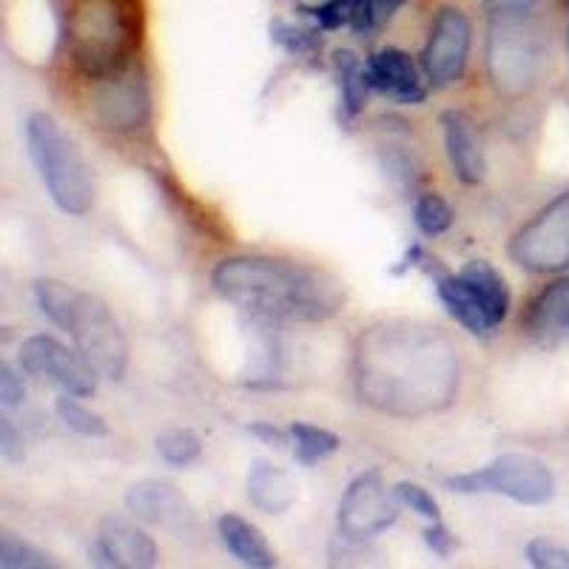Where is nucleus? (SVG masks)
Segmentation results:
<instances>
[{
	"label": "nucleus",
	"mask_w": 569,
	"mask_h": 569,
	"mask_svg": "<svg viewBox=\"0 0 569 569\" xmlns=\"http://www.w3.org/2000/svg\"><path fill=\"white\" fill-rule=\"evenodd\" d=\"M353 385L379 413H436L456 399L459 356L439 328L382 322L368 328L353 350Z\"/></svg>",
	"instance_id": "1"
},
{
	"label": "nucleus",
	"mask_w": 569,
	"mask_h": 569,
	"mask_svg": "<svg viewBox=\"0 0 569 569\" xmlns=\"http://www.w3.org/2000/svg\"><path fill=\"white\" fill-rule=\"evenodd\" d=\"M213 291L259 319L322 322L342 308L333 277L302 262L279 257H228L211 273Z\"/></svg>",
	"instance_id": "2"
},
{
	"label": "nucleus",
	"mask_w": 569,
	"mask_h": 569,
	"mask_svg": "<svg viewBox=\"0 0 569 569\" xmlns=\"http://www.w3.org/2000/svg\"><path fill=\"white\" fill-rule=\"evenodd\" d=\"M146 14L142 0H71L66 43L86 80L114 78L134 66Z\"/></svg>",
	"instance_id": "3"
},
{
	"label": "nucleus",
	"mask_w": 569,
	"mask_h": 569,
	"mask_svg": "<svg viewBox=\"0 0 569 569\" xmlns=\"http://www.w3.org/2000/svg\"><path fill=\"white\" fill-rule=\"evenodd\" d=\"M32 291L40 311L69 333L86 362L103 379L120 382L129 370V342L109 305L78 284L52 277L38 279Z\"/></svg>",
	"instance_id": "4"
},
{
	"label": "nucleus",
	"mask_w": 569,
	"mask_h": 569,
	"mask_svg": "<svg viewBox=\"0 0 569 569\" xmlns=\"http://www.w3.org/2000/svg\"><path fill=\"white\" fill-rule=\"evenodd\" d=\"M27 146L38 177L54 206L69 217H83L94 208L98 186L78 142L71 140L52 114L34 111L27 120Z\"/></svg>",
	"instance_id": "5"
},
{
	"label": "nucleus",
	"mask_w": 569,
	"mask_h": 569,
	"mask_svg": "<svg viewBox=\"0 0 569 569\" xmlns=\"http://www.w3.org/2000/svg\"><path fill=\"white\" fill-rule=\"evenodd\" d=\"M543 60H547V40L530 9L496 12L490 46H487V63L496 89L507 94L527 91L541 74Z\"/></svg>",
	"instance_id": "6"
},
{
	"label": "nucleus",
	"mask_w": 569,
	"mask_h": 569,
	"mask_svg": "<svg viewBox=\"0 0 569 569\" xmlns=\"http://www.w3.org/2000/svg\"><path fill=\"white\" fill-rule=\"evenodd\" d=\"M445 487L461 496L472 492H496L516 505L541 507L556 498V476L541 459L527 453H505L492 459L490 465L472 472H459L445 479Z\"/></svg>",
	"instance_id": "7"
},
{
	"label": "nucleus",
	"mask_w": 569,
	"mask_h": 569,
	"mask_svg": "<svg viewBox=\"0 0 569 569\" xmlns=\"http://www.w3.org/2000/svg\"><path fill=\"white\" fill-rule=\"evenodd\" d=\"M510 259L530 273L569 271V191L547 202L512 233Z\"/></svg>",
	"instance_id": "8"
},
{
	"label": "nucleus",
	"mask_w": 569,
	"mask_h": 569,
	"mask_svg": "<svg viewBox=\"0 0 569 569\" xmlns=\"http://www.w3.org/2000/svg\"><path fill=\"white\" fill-rule=\"evenodd\" d=\"M399 518V498L385 487L382 470L359 472L339 501V538L348 543H365L382 536Z\"/></svg>",
	"instance_id": "9"
},
{
	"label": "nucleus",
	"mask_w": 569,
	"mask_h": 569,
	"mask_svg": "<svg viewBox=\"0 0 569 569\" xmlns=\"http://www.w3.org/2000/svg\"><path fill=\"white\" fill-rule=\"evenodd\" d=\"M20 368L34 376L38 382L58 388L60 393L86 399L98 390V370L86 362L78 348H66L60 339L49 333H34L20 345Z\"/></svg>",
	"instance_id": "10"
},
{
	"label": "nucleus",
	"mask_w": 569,
	"mask_h": 569,
	"mask_svg": "<svg viewBox=\"0 0 569 569\" xmlns=\"http://www.w3.org/2000/svg\"><path fill=\"white\" fill-rule=\"evenodd\" d=\"M472 23L461 7H441L430 20L425 52H421V69L430 86L447 89L459 83L470 60Z\"/></svg>",
	"instance_id": "11"
},
{
	"label": "nucleus",
	"mask_w": 569,
	"mask_h": 569,
	"mask_svg": "<svg viewBox=\"0 0 569 569\" xmlns=\"http://www.w3.org/2000/svg\"><path fill=\"white\" fill-rule=\"evenodd\" d=\"M126 510L142 525L166 530L174 538H191L200 530V518L186 496L171 481L142 479L126 492Z\"/></svg>",
	"instance_id": "12"
},
{
	"label": "nucleus",
	"mask_w": 569,
	"mask_h": 569,
	"mask_svg": "<svg viewBox=\"0 0 569 569\" xmlns=\"http://www.w3.org/2000/svg\"><path fill=\"white\" fill-rule=\"evenodd\" d=\"M94 94H91V109L103 129L109 131H134L146 126L151 111L149 89L137 69L120 71L114 78L94 80Z\"/></svg>",
	"instance_id": "13"
},
{
	"label": "nucleus",
	"mask_w": 569,
	"mask_h": 569,
	"mask_svg": "<svg viewBox=\"0 0 569 569\" xmlns=\"http://www.w3.org/2000/svg\"><path fill=\"white\" fill-rule=\"evenodd\" d=\"M91 561L100 567L149 569L160 561V550L154 538L140 527L123 518H106L91 547Z\"/></svg>",
	"instance_id": "14"
},
{
	"label": "nucleus",
	"mask_w": 569,
	"mask_h": 569,
	"mask_svg": "<svg viewBox=\"0 0 569 569\" xmlns=\"http://www.w3.org/2000/svg\"><path fill=\"white\" fill-rule=\"evenodd\" d=\"M365 71H368L370 89L385 94L388 100L399 106H419L427 100V86L416 60L410 58L405 49H379L365 60Z\"/></svg>",
	"instance_id": "15"
},
{
	"label": "nucleus",
	"mask_w": 569,
	"mask_h": 569,
	"mask_svg": "<svg viewBox=\"0 0 569 569\" xmlns=\"http://www.w3.org/2000/svg\"><path fill=\"white\" fill-rule=\"evenodd\" d=\"M441 131H445V151L450 169L465 186H481L487 177V157L481 149L476 123L465 111H445L441 114Z\"/></svg>",
	"instance_id": "16"
},
{
	"label": "nucleus",
	"mask_w": 569,
	"mask_h": 569,
	"mask_svg": "<svg viewBox=\"0 0 569 569\" xmlns=\"http://www.w3.org/2000/svg\"><path fill=\"white\" fill-rule=\"evenodd\" d=\"M527 337L543 348H556V345L569 339V277L556 279L538 293L525 313Z\"/></svg>",
	"instance_id": "17"
},
{
	"label": "nucleus",
	"mask_w": 569,
	"mask_h": 569,
	"mask_svg": "<svg viewBox=\"0 0 569 569\" xmlns=\"http://www.w3.org/2000/svg\"><path fill=\"white\" fill-rule=\"evenodd\" d=\"M461 279L470 288V293L476 297L479 308L485 311L487 322L496 330L498 325H505L507 313H510V288H507V279L496 271V268L487 262V259H472L461 268Z\"/></svg>",
	"instance_id": "18"
},
{
	"label": "nucleus",
	"mask_w": 569,
	"mask_h": 569,
	"mask_svg": "<svg viewBox=\"0 0 569 569\" xmlns=\"http://www.w3.org/2000/svg\"><path fill=\"white\" fill-rule=\"evenodd\" d=\"M217 532H220V541L226 543V550L231 552L242 567L251 569H271L277 567V556L268 547L266 536L259 532V527H253L251 521H246L237 512H226L217 521Z\"/></svg>",
	"instance_id": "19"
},
{
	"label": "nucleus",
	"mask_w": 569,
	"mask_h": 569,
	"mask_svg": "<svg viewBox=\"0 0 569 569\" xmlns=\"http://www.w3.org/2000/svg\"><path fill=\"white\" fill-rule=\"evenodd\" d=\"M248 498L268 516H282L297 501V481L284 470L273 467L271 461L257 459L248 470Z\"/></svg>",
	"instance_id": "20"
},
{
	"label": "nucleus",
	"mask_w": 569,
	"mask_h": 569,
	"mask_svg": "<svg viewBox=\"0 0 569 569\" xmlns=\"http://www.w3.org/2000/svg\"><path fill=\"white\" fill-rule=\"evenodd\" d=\"M333 69H337L339 89H342V111L348 120H353L362 114L368 106V94L373 91L368 83V71H365L362 60L348 49L333 54Z\"/></svg>",
	"instance_id": "21"
},
{
	"label": "nucleus",
	"mask_w": 569,
	"mask_h": 569,
	"mask_svg": "<svg viewBox=\"0 0 569 569\" xmlns=\"http://www.w3.org/2000/svg\"><path fill=\"white\" fill-rule=\"evenodd\" d=\"M288 433H291V445H293V456L302 467H313L317 461L328 459L342 447V439L337 433H330L325 427L308 425V421H293L288 427Z\"/></svg>",
	"instance_id": "22"
},
{
	"label": "nucleus",
	"mask_w": 569,
	"mask_h": 569,
	"mask_svg": "<svg viewBox=\"0 0 569 569\" xmlns=\"http://www.w3.org/2000/svg\"><path fill=\"white\" fill-rule=\"evenodd\" d=\"M78 399L80 396H60V399L54 401V413H58V419L78 436H86V439H103V436H109V425H106L103 416L94 413L91 408H86L83 401Z\"/></svg>",
	"instance_id": "23"
},
{
	"label": "nucleus",
	"mask_w": 569,
	"mask_h": 569,
	"mask_svg": "<svg viewBox=\"0 0 569 569\" xmlns=\"http://www.w3.org/2000/svg\"><path fill=\"white\" fill-rule=\"evenodd\" d=\"M0 567L3 569H52L58 567L49 552L23 541L14 532H0Z\"/></svg>",
	"instance_id": "24"
},
{
	"label": "nucleus",
	"mask_w": 569,
	"mask_h": 569,
	"mask_svg": "<svg viewBox=\"0 0 569 569\" xmlns=\"http://www.w3.org/2000/svg\"><path fill=\"white\" fill-rule=\"evenodd\" d=\"M157 453L166 465L171 467H188L200 461L202 456V441L200 436L191 433V430H182V427H174V430H166V433L157 436Z\"/></svg>",
	"instance_id": "25"
},
{
	"label": "nucleus",
	"mask_w": 569,
	"mask_h": 569,
	"mask_svg": "<svg viewBox=\"0 0 569 569\" xmlns=\"http://www.w3.org/2000/svg\"><path fill=\"white\" fill-rule=\"evenodd\" d=\"M453 220L456 213L453 208H450V202L441 194H436V191H427V194H421L419 200H416L413 222L425 237H439V233L450 231V228H453Z\"/></svg>",
	"instance_id": "26"
},
{
	"label": "nucleus",
	"mask_w": 569,
	"mask_h": 569,
	"mask_svg": "<svg viewBox=\"0 0 569 569\" xmlns=\"http://www.w3.org/2000/svg\"><path fill=\"white\" fill-rule=\"evenodd\" d=\"M408 0H353V14H350V29L359 34L376 32L388 27Z\"/></svg>",
	"instance_id": "27"
},
{
	"label": "nucleus",
	"mask_w": 569,
	"mask_h": 569,
	"mask_svg": "<svg viewBox=\"0 0 569 569\" xmlns=\"http://www.w3.org/2000/svg\"><path fill=\"white\" fill-rule=\"evenodd\" d=\"M393 496L399 498V505L410 507L416 516L427 518V521H441V507L430 490H425L421 485H413V481H399L393 487Z\"/></svg>",
	"instance_id": "28"
},
{
	"label": "nucleus",
	"mask_w": 569,
	"mask_h": 569,
	"mask_svg": "<svg viewBox=\"0 0 569 569\" xmlns=\"http://www.w3.org/2000/svg\"><path fill=\"white\" fill-rule=\"evenodd\" d=\"M527 561L538 569H569V550L547 538H536L527 543Z\"/></svg>",
	"instance_id": "29"
},
{
	"label": "nucleus",
	"mask_w": 569,
	"mask_h": 569,
	"mask_svg": "<svg viewBox=\"0 0 569 569\" xmlns=\"http://www.w3.org/2000/svg\"><path fill=\"white\" fill-rule=\"evenodd\" d=\"M0 456L9 461V465H20L27 459V447H23V433L12 425L9 416H0Z\"/></svg>",
	"instance_id": "30"
},
{
	"label": "nucleus",
	"mask_w": 569,
	"mask_h": 569,
	"mask_svg": "<svg viewBox=\"0 0 569 569\" xmlns=\"http://www.w3.org/2000/svg\"><path fill=\"white\" fill-rule=\"evenodd\" d=\"M271 34L279 46H284V49H288V52L302 54V52H311V49H317V38H311L308 32H299V29L288 27L284 20H273Z\"/></svg>",
	"instance_id": "31"
},
{
	"label": "nucleus",
	"mask_w": 569,
	"mask_h": 569,
	"mask_svg": "<svg viewBox=\"0 0 569 569\" xmlns=\"http://www.w3.org/2000/svg\"><path fill=\"white\" fill-rule=\"evenodd\" d=\"M27 396V388L20 382V376L14 373V368L9 362L0 365V401H3V408H14L20 405Z\"/></svg>",
	"instance_id": "32"
},
{
	"label": "nucleus",
	"mask_w": 569,
	"mask_h": 569,
	"mask_svg": "<svg viewBox=\"0 0 569 569\" xmlns=\"http://www.w3.org/2000/svg\"><path fill=\"white\" fill-rule=\"evenodd\" d=\"M421 536H425V543L439 558H447V556H450V552L456 550V547H459V541H456L453 532L447 530L445 521H430V527H427V530L421 532Z\"/></svg>",
	"instance_id": "33"
},
{
	"label": "nucleus",
	"mask_w": 569,
	"mask_h": 569,
	"mask_svg": "<svg viewBox=\"0 0 569 569\" xmlns=\"http://www.w3.org/2000/svg\"><path fill=\"white\" fill-rule=\"evenodd\" d=\"M251 433L271 447H284L288 445V436H291L284 433V430H279V427H273L271 421H257V425H251Z\"/></svg>",
	"instance_id": "34"
},
{
	"label": "nucleus",
	"mask_w": 569,
	"mask_h": 569,
	"mask_svg": "<svg viewBox=\"0 0 569 569\" xmlns=\"http://www.w3.org/2000/svg\"><path fill=\"white\" fill-rule=\"evenodd\" d=\"M536 0H487V7H492L496 12H510V9H530Z\"/></svg>",
	"instance_id": "35"
}]
</instances>
